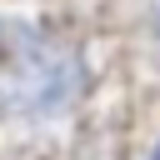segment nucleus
Returning <instances> with one entry per match:
<instances>
[{"label": "nucleus", "mask_w": 160, "mask_h": 160, "mask_svg": "<svg viewBox=\"0 0 160 160\" xmlns=\"http://www.w3.org/2000/svg\"><path fill=\"white\" fill-rule=\"evenodd\" d=\"M150 160H160V150H155V155H150Z\"/></svg>", "instance_id": "1"}]
</instances>
